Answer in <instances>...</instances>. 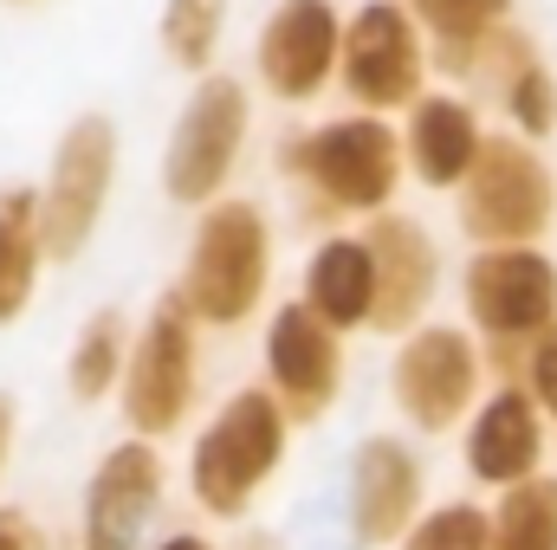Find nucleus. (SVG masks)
<instances>
[{"label":"nucleus","mask_w":557,"mask_h":550,"mask_svg":"<svg viewBox=\"0 0 557 550\" xmlns=\"http://www.w3.org/2000/svg\"><path fill=\"white\" fill-rule=\"evenodd\" d=\"M182 298V311L201 324V330H240L267 311V291H273V221L260 201L247 195H227L214 208L195 214L188 227V253H182V273L169 285Z\"/></svg>","instance_id":"obj_1"},{"label":"nucleus","mask_w":557,"mask_h":550,"mask_svg":"<svg viewBox=\"0 0 557 550\" xmlns=\"http://www.w3.org/2000/svg\"><path fill=\"white\" fill-rule=\"evenodd\" d=\"M267 389L273 402L292 414V427H311L337 409L344 396V337L305 304V298H285L273 317H267Z\"/></svg>","instance_id":"obj_13"},{"label":"nucleus","mask_w":557,"mask_h":550,"mask_svg":"<svg viewBox=\"0 0 557 550\" xmlns=\"http://www.w3.org/2000/svg\"><path fill=\"white\" fill-rule=\"evenodd\" d=\"M240 550H278V538H273V532H253V538H247Z\"/></svg>","instance_id":"obj_30"},{"label":"nucleus","mask_w":557,"mask_h":550,"mask_svg":"<svg viewBox=\"0 0 557 550\" xmlns=\"http://www.w3.org/2000/svg\"><path fill=\"white\" fill-rule=\"evenodd\" d=\"M13 440H20V402L0 389V479H7V460H13Z\"/></svg>","instance_id":"obj_28"},{"label":"nucleus","mask_w":557,"mask_h":550,"mask_svg":"<svg viewBox=\"0 0 557 550\" xmlns=\"http://www.w3.org/2000/svg\"><path fill=\"white\" fill-rule=\"evenodd\" d=\"M512 383H525V396H532V402L545 409V421L557 427V324H552V330H539V337L525 343V357H519Z\"/></svg>","instance_id":"obj_26"},{"label":"nucleus","mask_w":557,"mask_h":550,"mask_svg":"<svg viewBox=\"0 0 557 550\" xmlns=\"http://www.w3.org/2000/svg\"><path fill=\"white\" fill-rule=\"evenodd\" d=\"M493 550H557V473L493 492Z\"/></svg>","instance_id":"obj_24"},{"label":"nucleus","mask_w":557,"mask_h":550,"mask_svg":"<svg viewBox=\"0 0 557 550\" xmlns=\"http://www.w3.org/2000/svg\"><path fill=\"white\" fill-rule=\"evenodd\" d=\"M247 137H253V91L234 72L195 78V91L182 98L169 142H162V195L195 214L227 201V182L240 175Z\"/></svg>","instance_id":"obj_4"},{"label":"nucleus","mask_w":557,"mask_h":550,"mask_svg":"<svg viewBox=\"0 0 557 550\" xmlns=\"http://www.w3.org/2000/svg\"><path fill=\"white\" fill-rule=\"evenodd\" d=\"M545 453H552V421L525 396V383L486 389L480 409L467 414V427H460V466L486 492H506V486L539 479L545 473Z\"/></svg>","instance_id":"obj_15"},{"label":"nucleus","mask_w":557,"mask_h":550,"mask_svg":"<svg viewBox=\"0 0 557 550\" xmlns=\"http://www.w3.org/2000/svg\"><path fill=\"white\" fill-rule=\"evenodd\" d=\"M227 20H234V0H162L156 13V46L175 72L188 78H208L221 46H227Z\"/></svg>","instance_id":"obj_23"},{"label":"nucleus","mask_w":557,"mask_h":550,"mask_svg":"<svg viewBox=\"0 0 557 550\" xmlns=\"http://www.w3.org/2000/svg\"><path fill=\"white\" fill-rule=\"evenodd\" d=\"M337 337H357L370 330L376 317V260H370V240L363 227L357 234H324L305 260V291H298Z\"/></svg>","instance_id":"obj_19"},{"label":"nucleus","mask_w":557,"mask_h":550,"mask_svg":"<svg viewBox=\"0 0 557 550\" xmlns=\"http://www.w3.org/2000/svg\"><path fill=\"white\" fill-rule=\"evenodd\" d=\"M403 7L416 13V26L428 33L434 65L454 72V78H467L473 59L512 26V7L519 0H403Z\"/></svg>","instance_id":"obj_21"},{"label":"nucleus","mask_w":557,"mask_h":550,"mask_svg":"<svg viewBox=\"0 0 557 550\" xmlns=\"http://www.w3.org/2000/svg\"><path fill=\"white\" fill-rule=\"evenodd\" d=\"M480 396H486V350L467 324L428 317L409 337H396L389 402L416 434H460Z\"/></svg>","instance_id":"obj_9"},{"label":"nucleus","mask_w":557,"mask_h":550,"mask_svg":"<svg viewBox=\"0 0 557 550\" xmlns=\"http://www.w3.org/2000/svg\"><path fill=\"white\" fill-rule=\"evenodd\" d=\"M117 168H124V137L104 111H78L52 155H46V182H39V234H46V260L72 266L85 260V247L98 240L111 195H117Z\"/></svg>","instance_id":"obj_5"},{"label":"nucleus","mask_w":557,"mask_h":550,"mask_svg":"<svg viewBox=\"0 0 557 550\" xmlns=\"http://www.w3.org/2000/svg\"><path fill=\"white\" fill-rule=\"evenodd\" d=\"M486 124L480 111L460 98V91H428L409 104V124H403V162L428 195H460V182L473 175L480 149H486Z\"/></svg>","instance_id":"obj_17"},{"label":"nucleus","mask_w":557,"mask_h":550,"mask_svg":"<svg viewBox=\"0 0 557 550\" xmlns=\"http://www.w3.org/2000/svg\"><path fill=\"white\" fill-rule=\"evenodd\" d=\"M0 7H13V13H33V7H46V0H0Z\"/></svg>","instance_id":"obj_31"},{"label":"nucleus","mask_w":557,"mask_h":550,"mask_svg":"<svg viewBox=\"0 0 557 550\" xmlns=\"http://www.w3.org/2000/svg\"><path fill=\"white\" fill-rule=\"evenodd\" d=\"M0 550H39V532L20 505H0Z\"/></svg>","instance_id":"obj_27"},{"label":"nucleus","mask_w":557,"mask_h":550,"mask_svg":"<svg viewBox=\"0 0 557 550\" xmlns=\"http://www.w3.org/2000/svg\"><path fill=\"white\" fill-rule=\"evenodd\" d=\"M195 396H201V324L182 311L175 291H162L137 317L117 409H124V427L137 440H156L162 447L195 414Z\"/></svg>","instance_id":"obj_8"},{"label":"nucleus","mask_w":557,"mask_h":550,"mask_svg":"<svg viewBox=\"0 0 557 550\" xmlns=\"http://www.w3.org/2000/svg\"><path fill=\"white\" fill-rule=\"evenodd\" d=\"M467 78H480V85L493 91V104L506 111V130H512V137L539 142V149L557 137V72H552V59L539 52L532 33L506 26V33L473 59Z\"/></svg>","instance_id":"obj_18"},{"label":"nucleus","mask_w":557,"mask_h":550,"mask_svg":"<svg viewBox=\"0 0 557 550\" xmlns=\"http://www.w3.org/2000/svg\"><path fill=\"white\" fill-rule=\"evenodd\" d=\"M131 337H137V324H131L117 304H98V311L72 330V343H65V396H72L78 409H98V402H111V396L124 389Z\"/></svg>","instance_id":"obj_22"},{"label":"nucleus","mask_w":557,"mask_h":550,"mask_svg":"<svg viewBox=\"0 0 557 550\" xmlns=\"http://www.w3.org/2000/svg\"><path fill=\"white\" fill-rule=\"evenodd\" d=\"M285 447H292V414L273 402V389L267 383L234 389L201 421V434L188 447V492H195L201 518L240 525L260 505V492L278 479Z\"/></svg>","instance_id":"obj_3"},{"label":"nucleus","mask_w":557,"mask_h":550,"mask_svg":"<svg viewBox=\"0 0 557 550\" xmlns=\"http://www.w3.org/2000/svg\"><path fill=\"white\" fill-rule=\"evenodd\" d=\"M460 304L486 363L512 383L525 343L557 324V260L545 247H473L460 273Z\"/></svg>","instance_id":"obj_6"},{"label":"nucleus","mask_w":557,"mask_h":550,"mask_svg":"<svg viewBox=\"0 0 557 550\" xmlns=\"http://www.w3.org/2000/svg\"><path fill=\"white\" fill-rule=\"evenodd\" d=\"M428 33L403 0H363L357 13H344V59H337V91L350 98V111L370 117H396L416 98H428Z\"/></svg>","instance_id":"obj_10"},{"label":"nucleus","mask_w":557,"mask_h":550,"mask_svg":"<svg viewBox=\"0 0 557 550\" xmlns=\"http://www.w3.org/2000/svg\"><path fill=\"white\" fill-rule=\"evenodd\" d=\"M46 234H39V182H0V330H13L46 278Z\"/></svg>","instance_id":"obj_20"},{"label":"nucleus","mask_w":557,"mask_h":550,"mask_svg":"<svg viewBox=\"0 0 557 550\" xmlns=\"http://www.w3.org/2000/svg\"><path fill=\"white\" fill-rule=\"evenodd\" d=\"M350 538L363 550H396L428 512V466L403 434H363L350 453Z\"/></svg>","instance_id":"obj_14"},{"label":"nucleus","mask_w":557,"mask_h":550,"mask_svg":"<svg viewBox=\"0 0 557 550\" xmlns=\"http://www.w3.org/2000/svg\"><path fill=\"white\" fill-rule=\"evenodd\" d=\"M396 550H493V505L480 499H434Z\"/></svg>","instance_id":"obj_25"},{"label":"nucleus","mask_w":557,"mask_h":550,"mask_svg":"<svg viewBox=\"0 0 557 550\" xmlns=\"http://www.w3.org/2000/svg\"><path fill=\"white\" fill-rule=\"evenodd\" d=\"M285 175L311 201V214H350L376 221L396 208L409 162H403V130L370 111H337L285 142Z\"/></svg>","instance_id":"obj_2"},{"label":"nucleus","mask_w":557,"mask_h":550,"mask_svg":"<svg viewBox=\"0 0 557 550\" xmlns=\"http://www.w3.org/2000/svg\"><path fill=\"white\" fill-rule=\"evenodd\" d=\"M149 550H221L214 538H201V532H169V538H156Z\"/></svg>","instance_id":"obj_29"},{"label":"nucleus","mask_w":557,"mask_h":550,"mask_svg":"<svg viewBox=\"0 0 557 550\" xmlns=\"http://www.w3.org/2000/svg\"><path fill=\"white\" fill-rule=\"evenodd\" d=\"M344 13L337 0H278L253 39V78L273 104H318L337 85Z\"/></svg>","instance_id":"obj_12"},{"label":"nucleus","mask_w":557,"mask_h":550,"mask_svg":"<svg viewBox=\"0 0 557 550\" xmlns=\"http://www.w3.org/2000/svg\"><path fill=\"white\" fill-rule=\"evenodd\" d=\"M454 201V221L473 247H539L557 227V168L539 142L493 130Z\"/></svg>","instance_id":"obj_7"},{"label":"nucleus","mask_w":557,"mask_h":550,"mask_svg":"<svg viewBox=\"0 0 557 550\" xmlns=\"http://www.w3.org/2000/svg\"><path fill=\"white\" fill-rule=\"evenodd\" d=\"M363 240H370V260H376V317H370V330L409 337L434 311L441 247H434V234L421 227L416 214H396V208L376 214V221H363Z\"/></svg>","instance_id":"obj_16"},{"label":"nucleus","mask_w":557,"mask_h":550,"mask_svg":"<svg viewBox=\"0 0 557 550\" xmlns=\"http://www.w3.org/2000/svg\"><path fill=\"white\" fill-rule=\"evenodd\" d=\"M169 473H162V447L156 440H111L78 492V550H143L149 518L162 512Z\"/></svg>","instance_id":"obj_11"}]
</instances>
